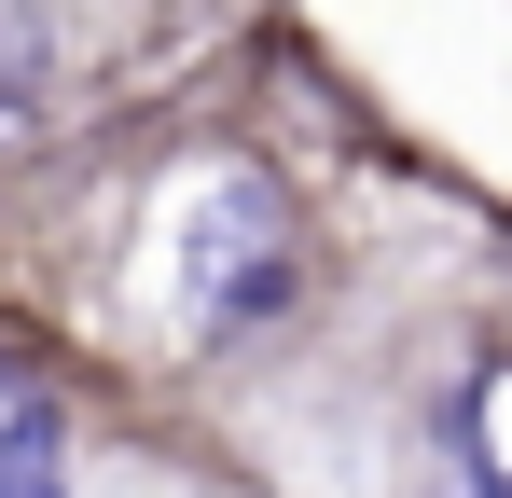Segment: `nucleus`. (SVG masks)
I'll return each instance as SVG.
<instances>
[{"label": "nucleus", "instance_id": "nucleus-1", "mask_svg": "<svg viewBox=\"0 0 512 498\" xmlns=\"http://www.w3.org/2000/svg\"><path fill=\"white\" fill-rule=\"evenodd\" d=\"M291 291H305V222H291V194L263 180V166H208L194 194H180L167 222V305L194 346H250L263 319H291Z\"/></svg>", "mask_w": 512, "mask_h": 498}, {"label": "nucleus", "instance_id": "nucleus-2", "mask_svg": "<svg viewBox=\"0 0 512 498\" xmlns=\"http://www.w3.org/2000/svg\"><path fill=\"white\" fill-rule=\"evenodd\" d=\"M0 498H70V402L14 346H0Z\"/></svg>", "mask_w": 512, "mask_h": 498}, {"label": "nucleus", "instance_id": "nucleus-3", "mask_svg": "<svg viewBox=\"0 0 512 498\" xmlns=\"http://www.w3.org/2000/svg\"><path fill=\"white\" fill-rule=\"evenodd\" d=\"M28 111H42V56H28V28L0 14V153L28 139Z\"/></svg>", "mask_w": 512, "mask_h": 498}]
</instances>
